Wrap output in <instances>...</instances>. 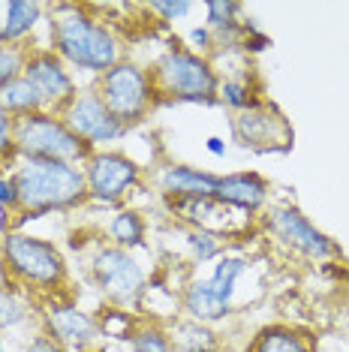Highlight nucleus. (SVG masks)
Wrapping results in <instances>:
<instances>
[{
    "mask_svg": "<svg viewBox=\"0 0 349 352\" xmlns=\"http://www.w3.org/2000/svg\"><path fill=\"white\" fill-rule=\"evenodd\" d=\"M52 52L73 69L91 76H102L121 60V39L109 30L106 21H100L91 12V6L82 3H58L52 6L49 19Z\"/></svg>",
    "mask_w": 349,
    "mask_h": 352,
    "instance_id": "obj_1",
    "label": "nucleus"
},
{
    "mask_svg": "<svg viewBox=\"0 0 349 352\" xmlns=\"http://www.w3.org/2000/svg\"><path fill=\"white\" fill-rule=\"evenodd\" d=\"M10 175L19 190V217L10 229H21L25 220L73 211L87 202L82 166L54 163V160H15Z\"/></svg>",
    "mask_w": 349,
    "mask_h": 352,
    "instance_id": "obj_2",
    "label": "nucleus"
},
{
    "mask_svg": "<svg viewBox=\"0 0 349 352\" xmlns=\"http://www.w3.org/2000/svg\"><path fill=\"white\" fill-rule=\"evenodd\" d=\"M0 268L10 286L21 292L58 298V292L67 286V259L60 247L21 229H6L0 238Z\"/></svg>",
    "mask_w": 349,
    "mask_h": 352,
    "instance_id": "obj_3",
    "label": "nucleus"
},
{
    "mask_svg": "<svg viewBox=\"0 0 349 352\" xmlns=\"http://www.w3.org/2000/svg\"><path fill=\"white\" fill-rule=\"evenodd\" d=\"M148 73L157 91V102H202V106L217 102V69L211 67L208 58L184 45H172L169 52H163Z\"/></svg>",
    "mask_w": 349,
    "mask_h": 352,
    "instance_id": "obj_4",
    "label": "nucleus"
},
{
    "mask_svg": "<svg viewBox=\"0 0 349 352\" xmlns=\"http://www.w3.org/2000/svg\"><path fill=\"white\" fill-rule=\"evenodd\" d=\"M15 154H19V160H54V163L85 166L93 148H87L63 124L60 115L36 111V115L15 121Z\"/></svg>",
    "mask_w": 349,
    "mask_h": 352,
    "instance_id": "obj_5",
    "label": "nucleus"
},
{
    "mask_svg": "<svg viewBox=\"0 0 349 352\" xmlns=\"http://www.w3.org/2000/svg\"><path fill=\"white\" fill-rule=\"evenodd\" d=\"M247 271H250V262L244 256H220L208 277L190 280L184 286V292H181V304H184L187 316L202 325L226 319L232 314L238 280L247 274Z\"/></svg>",
    "mask_w": 349,
    "mask_h": 352,
    "instance_id": "obj_6",
    "label": "nucleus"
},
{
    "mask_svg": "<svg viewBox=\"0 0 349 352\" xmlns=\"http://www.w3.org/2000/svg\"><path fill=\"white\" fill-rule=\"evenodd\" d=\"M97 94L106 102V109L121 121L126 130L142 124L157 106V91L150 82V73L133 60H117L112 69L97 76Z\"/></svg>",
    "mask_w": 349,
    "mask_h": 352,
    "instance_id": "obj_7",
    "label": "nucleus"
},
{
    "mask_svg": "<svg viewBox=\"0 0 349 352\" xmlns=\"http://www.w3.org/2000/svg\"><path fill=\"white\" fill-rule=\"evenodd\" d=\"M91 277L100 295L112 307H139L148 292V274L130 250L115 244H100L91 256Z\"/></svg>",
    "mask_w": 349,
    "mask_h": 352,
    "instance_id": "obj_8",
    "label": "nucleus"
},
{
    "mask_svg": "<svg viewBox=\"0 0 349 352\" xmlns=\"http://www.w3.org/2000/svg\"><path fill=\"white\" fill-rule=\"evenodd\" d=\"M87 184V202L117 205L142 184V166L124 151H93L82 166Z\"/></svg>",
    "mask_w": 349,
    "mask_h": 352,
    "instance_id": "obj_9",
    "label": "nucleus"
},
{
    "mask_svg": "<svg viewBox=\"0 0 349 352\" xmlns=\"http://www.w3.org/2000/svg\"><path fill=\"white\" fill-rule=\"evenodd\" d=\"M232 135L241 148L256 154H286L295 142L289 118L265 100L232 115Z\"/></svg>",
    "mask_w": 349,
    "mask_h": 352,
    "instance_id": "obj_10",
    "label": "nucleus"
},
{
    "mask_svg": "<svg viewBox=\"0 0 349 352\" xmlns=\"http://www.w3.org/2000/svg\"><path fill=\"white\" fill-rule=\"evenodd\" d=\"M58 115L63 118V124H67L69 130H73L78 139L93 151H102L106 145H112V142L126 135V126L106 109V102L100 100L97 87L78 91L76 97L58 111Z\"/></svg>",
    "mask_w": 349,
    "mask_h": 352,
    "instance_id": "obj_11",
    "label": "nucleus"
},
{
    "mask_svg": "<svg viewBox=\"0 0 349 352\" xmlns=\"http://www.w3.org/2000/svg\"><path fill=\"white\" fill-rule=\"evenodd\" d=\"M265 226L289 253H298L304 259L325 262L331 256H340V247L325 232L316 229L295 205H274L265 217Z\"/></svg>",
    "mask_w": 349,
    "mask_h": 352,
    "instance_id": "obj_12",
    "label": "nucleus"
},
{
    "mask_svg": "<svg viewBox=\"0 0 349 352\" xmlns=\"http://www.w3.org/2000/svg\"><path fill=\"white\" fill-rule=\"evenodd\" d=\"M172 217L187 223L190 229H205L217 238H241L247 235L256 214H247L235 205H226L220 199H169Z\"/></svg>",
    "mask_w": 349,
    "mask_h": 352,
    "instance_id": "obj_13",
    "label": "nucleus"
},
{
    "mask_svg": "<svg viewBox=\"0 0 349 352\" xmlns=\"http://www.w3.org/2000/svg\"><path fill=\"white\" fill-rule=\"evenodd\" d=\"M21 76L34 85V91L39 94L45 111H54V115H58V111L78 94L69 67L52 49H30L27 58H25Z\"/></svg>",
    "mask_w": 349,
    "mask_h": 352,
    "instance_id": "obj_14",
    "label": "nucleus"
},
{
    "mask_svg": "<svg viewBox=\"0 0 349 352\" xmlns=\"http://www.w3.org/2000/svg\"><path fill=\"white\" fill-rule=\"evenodd\" d=\"M43 334H49L67 352H91L102 338L97 316L85 314L73 301H58V298H49L43 310Z\"/></svg>",
    "mask_w": 349,
    "mask_h": 352,
    "instance_id": "obj_15",
    "label": "nucleus"
},
{
    "mask_svg": "<svg viewBox=\"0 0 349 352\" xmlns=\"http://www.w3.org/2000/svg\"><path fill=\"white\" fill-rule=\"evenodd\" d=\"M220 175L196 169L187 163H169L157 175V190L166 199H208L217 193Z\"/></svg>",
    "mask_w": 349,
    "mask_h": 352,
    "instance_id": "obj_16",
    "label": "nucleus"
},
{
    "mask_svg": "<svg viewBox=\"0 0 349 352\" xmlns=\"http://www.w3.org/2000/svg\"><path fill=\"white\" fill-rule=\"evenodd\" d=\"M268 196H271V184L256 172L220 175L217 193H214V199L241 208V211H247V214H259L262 208L268 205Z\"/></svg>",
    "mask_w": 349,
    "mask_h": 352,
    "instance_id": "obj_17",
    "label": "nucleus"
},
{
    "mask_svg": "<svg viewBox=\"0 0 349 352\" xmlns=\"http://www.w3.org/2000/svg\"><path fill=\"white\" fill-rule=\"evenodd\" d=\"M43 12L45 6L36 3V0H10L3 21H0V28H3L0 45H25V39L43 21Z\"/></svg>",
    "mask_w": 349,
    "mask_h": 352,
    "instance_id": "obj_18",
    "label": "nucleus"
},
{
    "mask_svg": "<svg viewBox=\"0 0 349 352\" xmlns=\"http://www.w3.org/2000/svg\"><path fill=\"white\" fill-rule=\"evenodd\" d=\"M247 352H316V340L292 325H265L253 338Z\"/></svg>",
    "mask_w": 349,
    "mask_h": 352,
    "instance_id": "obj_19",
    "label": "nucleus"
},
{
    "mask_svg": "<svg viewBox=\"0 0 349 352\" xmlns=\"http://www.w3.org/2000/svg\"><path fill=\"white\" fill-rule=\"evenodd\" d=\"M106 235L112 238L115 247L133 253V250H139V247H145L148 223H145V217H142L139 211H133V208H121V211L112 214V220H109Z\"/></svg>",
    "mask_w": 349,
    "mask_h": 352,
    "instance_id": "obj_20",
    "label": "nucleus"
},
{
    "mask_svg": "<svg viewBox=\"0 0 349 352\" xmlns=\"http://www.w3.org/2000/svg\"><path fill=\"white\" fill-rule=\"evenodd\" d=\"M0 111H6L10 118H27V115H36V111H45L39 94L34 91V85L27 82L25 76L12 78L10 85L0 87Z\"/></svg>",
    "mask_w": 349,
    "mask_h": 352,
    "instance_id": "obj_21",
    "label": "nucleus"
},
{
    "mask_svg": "<svg viewBox=\"0 0 349 352\" xmlns=\"http://www.w3.org/2000/svg\"><path fill=\"white\" fill-rule=\"evenodd\" d=\"M205 21L217 39H232L241 36V3H232V0H211L205 3Z\"/></svg>",
    "mask_w": 349,
    "mask_h": 352,
    "instance_id": "obj_22",
    "label": "nucleus"
},
{
    "mask_svg": "<svg viewBox=\"0 0 349 352\" xmlns=\"http://www.w3.org/2000/svg\"><path fill=\"white\" fill-rule=\"evenodd\" d=\"M172 346L178 352H217V338L208 325L196 322V319H187V322H178L169 334Z\"/></svg>",
    "mask_w": 349,
    "mask_h": 352,
    "instance_id": "obj_23",
    "label": "nucleus"
},
{
    "mask_svg": "<svg viewBox=\"0 0 349 352\" xmlns=\"http://www.w3.org/2000/svg\"><path fill=\"white\" fill-rule=\"evenodd\" d=\"M27 316H30L27 295L21 289H15V286H6V283L0 286V331L27 322Z\"/></svg>",
    "mask_w": 349,
    "mask_h": 352,
    "instance_id": "obj_24",
    "label": "nucleus"
},
{
    "mask_svg": "<svg viewBox=\"0 0 349 352\" xmlns=\"http://www.w3.org/2000/svg\"><path fill=\"white\" fill-rule=\"evenodd\" d=\"M217 102H223L226 109H232L235 115L238 111H244V109H250V106H256L259 97H256V87H253L247 78H223L217 87Z\"/></svg>",
    "mask_w": 349,
    "mask_h": 352,
    "instance_id": "obj_25",
    "label": "nucleus"
},
{
    "mask_svg": "<svg viewBox=\"0 0 349 352\" xmlns=\"http://www.w3.org/2000/svg\"><path fill=\"white\" fill-rule=\"evenodd\" d=\"M97 325H100L102 338H115V340H133V334H136V328H139L133 314H126L124 307H112V304L100 310Z\"/></svg>",
    "mask_w": 349,
    "mask_h": 352,
    "instance_id": "obj_26",
    "label": "nucleus"
},
{
    "mask_svg": "<svg viewBox=\"0 0 349 352\" xmlns=\"http://www.w3.org/2000/svg\"><path fill=\"white\" fill-rule=\"evenodd\" d=\"M187 247H190L193 262H199V265L223 256V238L211 235V232H205V229H190L187 232Z\"/></svg>",
    "mask_w": 349,
    "mask_h": 352,
    "instance_id": "obj_27",
    "label": "nucleus"
},
{
    "mask_svg": "<svg viewBox=\"0 0 349 352\" xmlns=\"http://www.w3.org/2000/svg\"><path fill=\"white\" fill-rule=\"evenodd\" d=\"M130 346H133V352H174L169 331H163V328L154 325V322L139 325L136 334H133V340H130Z\"/></svg>",
    "mask_w": 349,
    "mask_h": 352,
    "instance_id": "obj_28",
    "label": "nucleus"
},
{
    "mask_svg": "<svg viewBox=\"0 0 349 352\" xmlns=\"http://www.w3.org/2000/svg\"><path fill=\"white\" fill-rule=\"evenodd\" d=\"M27 52V45H0V87L21 76Z\"/></svg>",
    "mask_w": 349,
    "mask_h": 352,
    "instance_id": "obj_29",
    "label": "nucleus"
},
{
    "mask_svg": "<svg viewBox=\"0 0 349 352\" xmlns=\"http://www.w3.org/2000/svg\"><path fill=\"white\" fill-rule=\"evenodd\" d=\"M15 118H10L6 111H0V166L6 169V163H15Z\"/></svg>",
    "mask_w": 349,
    "mask_h": 352,
    "instance_id": "obj_30",
    "label": "nucleus"
},
{
    "mask_svg": "<svg viewBox=\"0 0 349 352\" xmlns=\"http://www.w3.org/2000/svg\"><path fill=\"white\" fill-rule=\"evenodd\" d=\"M148 10L154 15H160L163 21H178L193 12V3L190 0H154V3H148Z\"/></svg>",
    "mask_w": 349,
    "mask_h": 352,
    "instance_id": "obj_31",
    "label": "nucleus"
},
{
    "mask_svg": "<svg viewBox=\"0 0 349 352\" xmlns=\"http://www.w3.org/2000/svg\"><path fill=\"white\" fill-rule=\"evenodd\" d=\"M0 211H3V226H6V217L19 214V190H15V181L12 175H0Z\"/></svg>",
    "mask_w": 349,
    "mask_h": 352,
    "instance_id": "obj_32",
    "label": "nucleus"
},
{
    "mask_svg": "<svg viewBox=\"0 0 349 352\" xmlns=\"http://www.w3.org/2000/svg\"><path fill=\"white\" fill-rule=\"evenodd\" d=\"M187 43H190V52L202 54V58H208V54L214 52V45H217V36L211 34L208 28H193L187 34Z\"/></svg>",
    "mask_w": 349,
    "mask_h": 352,
    "instance_id": "obj_33",
    "label": "nucleus"
},
{
    "mask_svg": "<svg viewBox=\"0 0 349 352\" xmlns=\"http://www.w3.org/2000/svg\"><path fill=\"white\" fill-rule=\"evenodd\" d=\"M27 352H67V349H63L60 343H54V340L49 338V334H39V338L30 340Z\"/></svg>",
    "mask_w": 349,
    "mask_h": 352,
    "instance_id": "obj_34",
    "label": "nucleus"
},
{
    "mask_svg": "<svg viewBox=\"0 0 349 352\" xmlns=\"http://www.w3.org/2000/svg\"><path fill=\"white\" fill-rule=\"evenodd\" d=\"M205 148H208L211 157H226V142L220 139V135H211V139L205 142Z\"/></svg>",
    "mask_w": 349,
    "mask_h": 352,
    "instance_id": "obj_35",
    "label": "nucleus"
},
{
    "mask_svg": "<svg viewBox=\"0 0 349 352\" xmlns=\"http://www.w3.org/2000/svg\"><path fill=\"white\" fill-rule=\"evenodd\" d=\"M0 352H10L6 349V343H3V331H0Z\"/></svg>",
    "mask_w": 349,
    "mask_h": 352,
    "instance_id": "obj_36",
    "label": "nucleus"
},
{
    "mask_svg": "<svg viewBox=\"0 0 349 352\" xmlns=\"http://www.w3.org/2000/svg\"><path fill=\"white\" fill-rule=\"evenodd\" d=\"M0 175H3V166H0Z\"/></svg>",
    "mask_w": 349,
    "mask_h": 352,
    "instance_id": "obj_37",
    "label": "nucleus"
},
{
    "mask_svg": "<svg viewBox=\"0 0 349 352\" xmlns=\"http://www.w3.org/2000/svg\"><path fill=\"white\" fill-rule=\"evenodd\" d=\"M0 34H3V28H0Z\"/></svg>",
    "mask_w": 349,
    "mask_h": 352,
    "instance_id": "obj_38",
    "label": "nucleus"
}]
</instances>
